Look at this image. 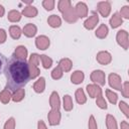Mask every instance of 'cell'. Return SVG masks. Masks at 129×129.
Here are the masks:
<instances>
[{"mask_svg": "<svg viewBox=\"0 0 129 129\" xmlns=\"http://www.w3.org/2000/svg\"><path fill=\"white\" fill-rule=\"evenodd\" d=\"M25 97V90L23 88L21 89H18L14 92H12V97H11V100L15 103H18V102H21Z\"/></svg>", "mask_w": 129, "mask_h": 129, "instance_id": "603a6c76", "label": "cell"}, {"mask_svg": "<svg viewBox=\"0 0 129 129\" xmlns=\"http://www.w3.org/2000/svg\"><path fill=\"white\" fill-rule=\"evenodd\" d=\"M119 14H120L121 17H124L125 19H129V6H128V5L123 6V7L121 8Z\"/></svg>", "mask_w": 129, "mask_h": 129, "instance_id": "ab89813d", "label": "cell"}, {"mask_svg": "<svg viewBox=\"0 0 129 129\" xmlns=\"http://www.w3.org/2000/svg\"><path fill=\"white\" fill-rule=\"evenodd\" d=\"M6 38H7V33L5 29L0 28V43H4L6 41Z\"/></svg>", "mask_w": 129, "mask_h": 129, "instance_id": "7bdbcfd3", "label": "cell"}, {"mask_svg": "<svg viewBox=\"0 0 129 129\" xmlns=\"http://www.w3.org/2000/svg\"><path fill=\"white\" fill-rule=\"evenodd\" d=\"M47 23L50 27L52 28H57L61 25V19L58 15H55V14H52L50 16H48L47 18Z\"/></svg>", "mask_w": 129, "mask_h": 129, "instance_id": "44dd1931", "label": "cell"}, {"mask_svg": "<svg viewBox=\"0 0 129 129\" xmlns=\"http://www.w3.org/2000/svg\"><path fill=\"white\" fill-rule=\"evenodd\" d=\"M62 75H63V72L60 70V68L58 66L55 67L52 70V72H51V78L53 80H59V79H61L62 78Z\"/></svg>", "mask_w": 129, "mask_h": 129, "instance_id": "e575fe53", "label": "cell"}, {"mask_svg": "<svg viewBox=\"0 0 129 129\" xmlns=\"http://www.w3.org/2000/svg\"><path fill=\"white\" fill-rule=\"evenodd\" d=\"M62 107H63L64 111H67V112H70V111L73 110L74 104H73L72 97L70 95H64L63 96V99H62Z\"/></svg>", "mask_w": 129, "mask_h": 129, "instance_id": "484cf974", "label": "cell"}, {"mask_svg": "<svg viewBox=\"0 0 129 129\" xmlns=\"http://www.w3.org/2000/svg\"><path fill=\"white\" fill-rule=\"evenodd\" d=\"M108 32H109L108 26L103 23V24H101V25L97 28V30H96V32H95V35H96L98 38L103 39V38H106V37H107Z\"/></svg>", "mask_w": 129, "mask_h": 129, "instance_id": "7402d4cb", "label": "cell"}, {"mask_svg": "<svg viewBox=\"0 0 129 129\" xmlns=\"http://www.w3.org/2000/svg\"><path fill=\"white\" fill-rule=\"evenodd\" d=\"M91 81L98 86H105L106 83V75L102 70H95L91 73Z\"/></svg>", "mask_w": 129, "mask_h": 129, "instance_id": "7a4b0ae2", "label": "cell"}, {"mask_svg": "<svg viewBox=\"0 0 129 129\" xmlns=\"http://www.w3.org/2000/svg\"><path fill=\"white\" fill-rule=\"evenodd\" d=\"M74 8L78 18H84L88 16V6L85 2H78Z\"/></svg>", "mask_w": 129, "mask_h": 129, "instance_id": "7c38bea8", "label": "cell"}, {"mask_svg": "<svg viewBox=\"0 0 129 129\" xmlns=\"http://www.w3.org/2000/svg\"><path fill=\"white\" fill-rule=\"evenodd\" d=\"M109 22H110V25H111L112 28H117V27H119V26L123 23V18L120 16L119 12H115V13L111 16Z\"/></svg>", "mask_w": 129, "mask_h": 129, "instance_id": "d6986e66", "label": "cell"}, {"mask_svg": "<svg viewBox=\"0 0 129 129\" xmlns=\"http://www.w3.org/2000/svg\"><path fill=\"white\" fill-rule=\"evenodd\" d=\"M54 5H55V1L54 0H44V1H42V6L47 11L52 10L54 8Z\"/></svg>", "mask_w": 129, "mask_h": 129, "instance_id": "8d00e7d4", "label": "cell"}, {"mask_svg": "<svg viewBox=\"0 0 129 129\" xmlns=\"http://www.w3.org/2000/svg\"><path fill=\"white\" fill-rule=\"evenodd\" d=\"M49 106H50L51 109H54V110H59V108H60V100H59V97H58L57 92H55V91H53L50 94V97H49Z\"/></svg>", "mask_w": 129, "mask_h": 129, "instance_id": "5bb4252c", "label": "cell"}, {"mask_svg": "<svg viewBox=\"0 0 129 129\" xmlns=\"http://www.w3.org/2000/svg\"><path fill=\"white\" fill-rule=\"evenodd\" d=\"M27 55H28L27 48H26L24 45H18V46L15 48L14 53H13L12 56L15 57L16 59L26 61V59H27Z\"/></svg>", "mask_w": 129, "mask_h": 129, "instance_id": "30bf717a", "label": "cell"}, {"mask_svg": "<svg viewBox=\"0 0 129 129\" xmlns=\"http://www.w3.org/2000/svg\"><path fill=\"white\" fill-rule=\"evenodd\" d=\"M62 14V18L64 21L69 22V23H75L78 21V16L76 14V11H75V8L72 6L71 8H69L68 10H66L64 12L61 13Z\"/></svg>", "mask_w": 129, "mask_h": 129, "instance_id": "8fae6325", "label": "cell"}, {"mask_svg": "<svg viewBox=\"0 0 129 129\" xmlns=\"http://www.w3.org/2000/svg\"><path fill=\"white\" fill-rule=\"evenodd\" d=\"M45 89V79L43 77L38 78V80L33 84V90L37 94H41L44 92Z\"/></svg>", "mask_w": 129, "mask_h": 129, "instance_id": "ac0fdd59", "label": "cell"}, {"mask_svg": "<svg viewBox=\"0 0 129 129\" xmlns=\"http://www.w3.org/2000/svg\"><path fill=\"white\" fill-rule=\"evenodd\" d=\"M116 40H117V43L122 48H124L125 50L128 49V47H129V38H128V32L126 30H124V29L119 30L116 34Z\"/></svg>", "mask_w": 129, "mask_h": 129, "instance_id": "3957f363", "label": "cell"}, {"mask_svg": "<svg viewBox=\"0 0 129 129\" xmlns=\"http://www.w3.org/2000/svg\"><path fill=\"white\" fill-rule=\"evenodd\" d=\"M4 75L6 77V89L11 92L21 89L30 80L28 62L12 56L5 63Z\"/></svg>", "mask_w": 129, "mask_h": 129, "instance_id": "6da1fadb", "label": "cell"}, {"mask_svg": "<svg viewBox=\"0 0 129 129\" xmlns=\"http://www.w3.org/2000/svg\"><path fill=\"white\" fill-rule=\"evenodd\" d=\"M96 104H97V106H98L100 109L106 110V109L108 108V106H107V102L105 101V99H104V97H103L102 94L99 95V96L96 98Z\"/></svg>", "mask_w": 129, "mask_h": 129, "instance_id": "836d02e7", "label": "cell"}, {"mask_svg": "<svg viewBox=\"0 0 129 129\" xmlns=\"http://www.w3.org/2000/svg\"><path fill=\"white\" fill-rule=\"evenodd\" d=\"M39 58H40V60H41L42 67H43L44 69H49V68H51V66H52V59H51L48 55H46V54H41V55H39Z\"/></svg>", "mask_w": 129, "mask_h": 129, "instance_id": "4dcf8cb0", "label": "cell"}, {"mask_svg": "<svg viewBox=\"0 0 129 129\" xmlns=\"http://www.w3.org/2000/svg\"><path fill=\"white\" fill-rule=\"evenodd\" d=\"M71 7H72V2L70 0H59L57 3V8H58L59 12H61V13Z\"/></svg>", "mask_w": 129, "mask_h": 129, "instance_id": "f546056e", "label": "cell"}, {"mask_svg": "<svg viewBox=\"0 0 129 129\" xmlns=\"http://www.w3.org/2000/svg\"><path fill=\"white\" fill-rule=\"evenodd\" d=\"M50 40L46 35H39L35 38V46L40 50H45L48 48Z\"/></svg>", "mask_w": 129, "mask_h": 129, "instance_id": "9c48e42d", "label": "cell"}, {"mask_svg": "<svg viewBox=\"0 0 129 129\" xmlns=\"http://www.w3.org/2000/svg\"><path fill=\"white\" fill-rule=\"evenodd\" d=\"M85 75L82 71H75L71 76V82L75 85H79L84 82Z\"/></svg>", "mask_w": 129, "mask_h": 129, "instance_id": "ffe728a7", "label": "cell"}, {"mask_svg": "<svg viewBox=\"0 0 129 129\" xmlns=\"http://www.w3.org/2000/svg\"><path fill=\"white\" fill-rule=\"evenodd\" d=\"M108 81H109V85L112 89L117 90V91H121L122 89V80L121 77L115 73H111L108 77Z\"/></svg>", "mask_w": 129, "mask_h": 129, "instance_id": "277c9868", "label": "cell"}, {"mask_svg": "<svg viewBox=\"0 0 129 129\" xmlns=\"http://www.w3.org/2000/svg\"><path fill=\"white\" fill-rule=\"evenodd\" d=\"M37 13H38L37 8L34 7V6H32V5H27V6H25V7L23 8L22 12H21L22 15H24V16H26V17H28V18H33V17H35V16L37 15Z\"/></svg>", "mask_w": 129, "mask_h": 129, "instance_id": "2e32d148", "label": "cell"}, {"mask_svg": "<svg viewBox=\"0 0 129 129\" xmlns=\"http://www.w3.org/2000/svg\"><path fill=\"white\" fill-rule=\"evenodd\" d=\"M119 109L123 112V114L128 118L129 117V107H128V104L124 101H120L119 102Z\"/></svg>", "mask_w": 129, "mask_h": 129, "instance_id": "74e56055", "label": "cell"}, {"mask_svg": "<svg viewBox=\"0 0 129 129\" xmlns=\"http://www.w3.org/2000/svg\"><path fill=\"white\" fill-rule=\"evenodd\" d=\"M36 32H37V27L33 23H27L26 25H24L22 29V33L26 37H33L35 36Z\"/></svg>", "mask_w": 129, "mask_h": 129, "instance_id": "9a60e30c", "label": "cell"}, {"mask_svg": "<svg viewBox=\"0 0 129 129\" xmlns=\"http://www.w3.org/2000/svg\"><path fill=\"white\" fill-rule=\"evenodd\" d=\"M21 12H19L18 10H10L8 12L7 18L10 22H18L21 19Z\"/></svg>", "mask_w": 129, "mask_h": 129, "instance_id": "4316f807", "label": "cell"}, {"mask_svg": "<svg viewBox=\"0 0 129 129\" xmlns=\"http://www.w3.org/2000/svg\"><path fill=\"white\" fill-rule=\"evenodd\" d=\"M121 129H129V124L127 121H122L121 122Z\"/></svg>", "mask_w": 129, "mask_h": 129, "instance_id": "f6af8a7d", "label": "cell"}, {"mask_svg": "<svg viewBox=\"0 0 129 129\" xmlns=\"http://www.w3.org/2000/svg\"><path fill=\"white\" fill-rule=\"evenodd\" d=\"M58 67L60 68V70L63 72V73H68L72 70L73 68V61L68 58V57H64V58H61L58 62Z\"/></svg>", "mask_w": 129, "mask_h": 129, "instance_id": "e0dca14e", "label": "cell"}, {"mask_svg": "<svg viewBox=\"0 0 129 129\" xmlns=\"http://www.w3.org/2000/svg\"><path fill=\"white\" fill-rule=\"evenodd\" d=\"M106 126H107V129H118L116 119L113 115L108 114L106 116Z\"/></svg>", "mask_w": 129, "mask_h": 129, "instance_id": "f1b7e54d", "label": "cell"}, {"mask_svg": "<svg viewBox=\"0 0 129 129\" xmlns=\"http://www.w3.org/2000/svg\"><path fill=\"white\" fill-rule=\"evenodd\" d=\"M60 119H61V114H60L59 110L51 109L47 114V120H48L49 125H51V126L58 125L60 122Z\"/></svg>", "mask_w": 129, "mask_h": 129, "instance_id": "5b68a950", "label": "cell"}, {"mask_svg": "<svg viewBox=\"0 0 129 129\" xmlns=\"http://www.w3.org/2000/svg\"><path fill=\"white\" fill-rule=\"evenodd\" d=\"M75 97H76V101L78 104L80 105H83L87 102V97L85 95V92L83 89H78L75 93Z\"/></svg>", "mask_w": 129, "mask_h": 129, "instance_id": "83f0119b", "label": "cell"}, {"mask_svg": "<svg viewBox=\"0 0 129 129\" xmlns=\"http://www.w3.org/2000/svg\"><path fill=\"white\" fill-rule=\"evenodd\" d=\"M97 10L103 17H108L111 12V3L109 1H101L97 4Z\"/></svg>", "mask_w": 129, "mask_h": 129, "instance_id": "8992f818", "label": "cell"}, {"mask_svg": "<svg viewBox=\"0 0 129 129\" xmlns=\"http://www.w3.org/2000/svg\"><path fill=\"white\" fill-rule=\"evenodd\" d=\"M88 127L89 129H98V126H97V122H96V119L93 115L90 116L89 118V123H88Z\"/></svg>", "mask_w": 129, "mask_h": 129, "instance_id": "b9f144b4", "label": "cell"}, {"mask_svg": "<svg viewBox=\"0 0 129 129\" xmlns=\"http://www.w3.org/2000/svg\"><path fill=\"white\" fill-rule=\"evenodd\" d=\"M9 34L13 39H19L22 34V30L18 25H11L9 27Z\"/></svg>", "mask_w": 129, "mask_h": 129, "instance_id": "cb8c5ba5", "label": "cell"}, {"mask_svg": "<svg viewBox=\"0 0 129 129\" xmlns=\"http://www.w3.org/2000/svg\"><path fill=\"white\" fill-rule=\"evenodd\" d=\"M1 68H2V60H1V55H0V71H1Z\"/></svg>", "mask_w": 129, "mask_h": 129, "instance_id": "7dc6e473", "label": "cell"}, {"mask_svg": "<svg viewBox=\"0 0 129 129\" xmlns=\"http://www.w3.org/2000/svg\"><path fill=\"white\" fill-rule=\"evenodd\" d=\"M37 129H47L45 123H44L42 120H39V121L37 122Z\"/></svg>", "mask_w": 129, "mask_h": 129, "instance_id": "ee69618b", "label": "cell"}, {"mask_svg": "<svg viewBox=\"0 0 129 129\" xmlns=\"http://www.w3.org/2000/svg\"><path fill=\"white\" fill-rule=\"evenodd\" d=\"M87 89V93L89 95L90 98H97L99 95L102 94V89L100 88V86L96 85V84H89L86 87Z\"/></svg>", "mask_w": 129, "mask_h": 129, "instance_id": "4fadbf2b", "label": "cell"}, {"mask_svg": "<svg viewBox=\"0 0 129 129\" xmlns=\"http://www.w3.org/2000/svg\"><path fill=\"white\" fill-rule=\"evenodd\" d=\"M98 22H99V16H98V14H97L96 12H93L92 15L89 16V17L85 20V22H84V27H85L86 29H88V30H92V29H94V28L97 26Z\"/></svg>", "mask_w": 129, "mask_h": 129, "instance_id": "52a82bcc", "label": "cell"}, {"mask_svg": "<svg viewBox=\"0 0 129 129\" xmlns=\"http://www.w3.org/2000/svg\"><path fill=\"white\" fill-rule=\"evenodd\" d=\"M96 59L100 64L107 66L112 61V55H111L110 52H108L106 50H102V51H99L97 53Z\"/></svg>", "mask_w": 129, "mask_h": 129, "instance_id": "ba28073f", "label": "cell"}, {"mask_svg": "<svg viewBox=\"0 0 129 129\" xmlns=\"http://www.w3.org/2000/svg\"><path fill=\"white\" fill-rule=\"evenodd\" d=\"M4 13H5V9L2 5H0V17H2L4 15Z\"/></svg>", "mask_w": 129, "mask_h": 129, "instance_id": "bcb514c9", "label": "cell"}, {"mask_svg": "<svg viewBox=\"0 0 129 129\" xmlns=\"http://www.w3.org/2000/svg\"><path fill=\"white\" fill-rule=\"evenodd\" d=\"M3 129H15V119L13 117H10L5 122Z\"/></svg>", "mask_w": 129, "mask_h": 129, "instance_id": "f35d334b", "label": "cell"}, {"mask_svg": "<svg viewBox=\"0 0 129 129\" xmlns=\"http://www.w3.org/2000/svg\"><path fill=\"white\" fill-rule=\"evenodd\" d=\"M39 54L37 53H31V55L29 56V59H28V64H32V66H35V67H38L39 64Z\"/></svg>", "mask_w": 129, "mask_h": 129, "instance_id": "d590c367", "label": "cell"}, {"mask_svg": "<svg viewBox=\"0 0 129 129\" xmlns=\"http://www.w3.org/2000/svg\"><path fill=\"white\" fill-rule=\"evenodd\" d=\"M121 92H122V95L124 98H129V83L128 82H125L122 85Z\"/></svg>", "mask_w": 129, "mask_h": 129, "instance_id": "60d3db41", "label": "cell"}, {"mask_svg": "<svg viewBox=\"0 0 129 129\" xmlns=\"http://www.w3.org/2000/svg\"><path fill=\"white\" fill-rule=\"evenodd\" d=\"M105 93H106V97H107V99L109 100V102H110L111 104L115 105V104L117 103V101H118V96H117V94H116L115 92L109 90V89H107V90L105 91Z\"/></svg>", "mask_w": 129, "mask_h": 129, "instance_id": "1f68e13d", "label": "cell"}, {"mask_svg": "<svg viewBox=\"0 0 129 129\" xmlns=\"http://www.w3.org/2000/svg\"><path fill=\"white\" fill-rule=\"evenodd\" d=\"M28 69H29L30 79H35V78H37L39 76L40 71H39L38 67H35V66H32V64H28Z\"/></svg>", "mask_w": 129, "mask_h": 129, "instance_id": "d6a6232c", "label": "cell"}, {"mask_svg": "<svg viewBox=\"0 0 129 129\" xmlns=\"http://www.w3.org/2000/svg\"><path fill=\"white\" fill-rule=\"evenodd\" d=\"M11 97H12V92L6 88L0 92V102L3 104H8L11 100Z\"/></svg>", "mask_w": 129, "mask_h": 129, "instance_id": "d4e9b609", "label": "cell"}]
</instances>
